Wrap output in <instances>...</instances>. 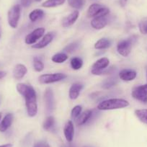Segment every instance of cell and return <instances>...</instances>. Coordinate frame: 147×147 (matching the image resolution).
I'll use <instances>...</instances> for the list:
<instances>
[{
	"mask_svg": "<svg viewBox=\"0 0 147 147\" xmlns=\"http://www.w3.org/2000/svg\"><path fill=\"white\" fill-rule=\"evenodd\" d=\"M92 28L95 30H102L107 25V20L106 17L94 18L90 22Z\"/></svg>",
	"mask_w": 147,
	"mask_h": 147,
	"instance_id": "cell-17",
	"label": "cell"
},
{
	"mask_svg": "<svg viewBox=\"0 0 147 147\" xmlns=\"http://www.w3.org/2000/svg\"><path fill=\"white\" fill-rule=\"evenodd\" d=\"M82 107L80 105H76L73 107L71 112V117L72 119H77L80 114L82 113Z\"/></svg>",
	"mask_w": 147,
	"mask_h": 147,
	"instance_id": "cell-32",
	"label": "cell"
},
{
	"mask_svg": "<svg viewBox=\"0 0 147 147\" xmlns=\"http://www.w3.org/2000/svg\"><path fill=\"white\" fill-rule=\"evenodd\" d=\"M32 2H33V0H20L21 5L23 7H28L30 6Z\"/></svg>",
	"mask_w": 147,
	"mask_h": 147,
	"instance_id": "cell-34",
	"label": "cell"
},
{
	"mask_svg": "<svg viewBox=\"0 0 147 147\" xmlns=\"http://www.w3.org/2000/svg\"><path fill=\"white\" fill-rule=\"evenodd\" d=\"M2 113H0V121H1V120H2Z\"/></svg>",
	"mask_w": 147,
	"mask_h": 147,
	"instance_id": "cell-39",
	"label": "cell"
},
{
	"mask_svg": "<svg viewBox=\"0 0 147 147\" xmlns=\"http://www.w3.org/2000/svg\"><path fill=\"white\" fill-rule=\"evenodd\" d=\"M0 147H12V144H4V145H1Z\"/></svg>",
	"mask_w": 147,
	"mask_h": 147,
	"instance_id": "cell-38",
	"label": "cell"
},
{
	"mask_svg": "<svg viewBox=\"0 0 147 147\" xmlns=\"http://www.w3.org/2000/svg\"><path fill=\"white\" fill-rule=\"evenodd\" d=\"M71 67L74 70H79L81 69L83 66V61L80 57H74L72 58L70 61Z\"/></svg>",
	"mask_w": 147,
	"mask_h": 147,
	"instance_id": "cell-28",
	"label": "cell"
},
{
	"mask_svg": "<svg viewBox=\"0 0 147 147\" xmlns=\"http://www.w3.org/2000/svg\"><path fill=\"white\" fill-rule=\"evenodd\" d=\"M84 147H90V146H84Z\"/></svg>",
	"mask_w": 147,
	"mask_h": 147,
	"instance_id": "cell-43",
	"label": "cell"
},
{
	"mask_svg": "<svg viewBox=\"0 0 147 147\" xmlns=\"http://www.w3.org/2000/svg\"><path fill=\"white\" fill-rule=\"evenodd\" d=\"M44 101L46 106V112L51 114L55 109L54 94L51 88H47L44 92Z\"/></svg>",
	"mask_w": 147,
	"mask_h": 147,
	"instance_id": "cell-7",
	"label": "cell"
},
{
	"mask_svg": "<svg viewBox=\"0 0 147 147\" xmlns=\"http://www.w3.org/2000/svg\"><path fill=\"white\" fill-rule=\"evenodd\" d=\"M63 134L68 142H71L74 136V125L71 121H69L64 125Z\"/></svg>",
	"mask_w": 147,
	"mask_h": 147,
	"instance_id": "cell-13",
	"label": "cell"
},
{
	"mask_svg": "<svg viewBox=\"0 0 147 147\" xmlns=\"http://www.w3.org/2000/svg\"><path fill=\"white\" fill-rule=\"evenodd\" d=\"M79 46H80L79 42H73V43H70V44H69L68 46H66V47L64 48V49H63V51H64L65 52H66V53H73V52L76 51L77 50V49L79 48Z\"/></svg>",
	"mask_w": 147,
	"mask_h": 147,
	"instance_id": "cell-31",
	"label": "cell"
},
{
	"mask_svg": "<svg viewBox=\"0 0 147 147\" xmlns=\"http://www.w3.org/2000/svg\"><path fill=\"white\" fill-rule=\"evenodd\" d=\"M110 13V9L100 4H92L90 5L87 10V15L88 18H98L106 17Z\"/></svg>",
	"mask_w": 147,
	"mask_h": 147,
	"instance_id": "cell-5",
	"label": "cell"
},
{
	"mask_svg": "<svg viewBox=\"0 0 147 147\" xmlns=\"http://www.w3.org/2000/svg\"><path fill=\"white\" fill-rule=\"evenodd\" d=\"M35 1H36V2H40L41 0H35Z\"/></svg>",
	"mask_w": 147,
	"mask_h": 147,
	"instance_id": "cell-41",
	"label": "cell"
},
{
	"mask_svg": "<svg viewBox=\"0 0 147 147\" xmlns=\"http://www.w3.org/2000/svg\"><path fill=\"white\" fill-rule=\"evenodd\" d=\"M109 64H110V60L107 58L103 57L98 59L92 66V74L94 75H97L99 72L107 69Z\"/></svg>",
	"mask_w": 147,
	"mask_h": 147,
	"instance_id": "cell-9",
	"label": "cell"
},
{
	"mask_svg": "<svg viewBox=\"0 0 147 147\" xmlns=\"http://www.w3.org/2000/svg\"><path fill=\"white\" fill-rule=\"evenodd\" d=\"M25 100L27 113L28 116L33 118L38 113V103H37L36 92L33 87H31L28 93L24 97Z\"/></svg>",
	"mask_w": 147,
	"mask_h": 147,
	"instance_id": "cell-2",
	"label": "cell"
},
{
	"mask_svg": "<svg viewBox=\"0 0 147 147\" xmlns=\"http://www.w3.org/2000/svg\"><path fill=\"white\" fill-rule=\"evenodd\" d=\"M131 94H132V97L136 100L144 103L147 102V94L140 88L139 86L133 89Z\"/></svg>",
	"mask_w": 147,
	"mask_h": 147,
	"instance_id": "cell-19",
	"label": "cell"
},
{
	"mask_svg": "<svg viewBox=\"0 0 147 147\" xmlns=\"http://www.w3.org/2000/svg\"><path fill=\"white\" fill-rule=\"evenodd\" d=\"M93 110H87L86 111H84V113L80 114V116L77 118L76 120V123L78 125H84V124L87 123V122L90 121L92 118L93 115Z\"/></svg>",
	"mask_w": 147,
	"mask_h": 147,
	"instance_id": "cell-16",
	"label": "cell"
},
{
	"mask_svg": "<svg viewBox=\"0 0 147 147\" xmlns=\"http://www.w3.org/2000/svg\"><path fill=\"white\" fill-rule=\"evenodd\" d=\"M137 77L136 71L132 69H123L119 73V78L123 81L130 82L135 80Z\"/></svg>",
	"mask_w": 147,
	"mask_h": 147,
	"instance_id": "cell-14",
	"label": "cell"
},
{
	"mask_svg": "<svg viewBox=\"0 0 147 147\" xmlns=\"http://www.w3.org/2000/svg\"><path fill=\"white\" fill-rule=\"evenodd\" d=\"M66 0H46L42 4V7L45 8H52L63 5Z\"/></svg>",
	"mask_w": 147,
	"mask_h": 147,
	"instance_id": "cell-22",
	"label": "cell"
},
{
	"mask_svg": "<svg viewBox=\"0 0 147 147\" xmlns=\"http://www.w3.org/2000/svg\"><path fill=\"white\" fill-rule=\"evenodd\" d=\"M111 46V41L109 39L102 38L97 40L94 44V49L97 50H103V49H108Z\"/></svg>",
	"mask_w": 147,
	"mask_h": 147,
	"instance_id": "cell-20",
	"label": "cell"
},
{
	"mask_svg": "<svg viewBox=\"0 0 147 147\" xmlns=\"http://www.w3.org/2000/svg\"><path fill=\"white\" fill-rule=\"evenodd\" d=\"M68 3L71 7L80 9L84 6V0H68Z\"/></svg>",
	"mask_w": 147,
	"mask_h": 147,
	"instance_id": "cell-30",
	"label": "cell"
},
{
	"mask_svg": "<svg viewBox=\"0 0 147 147\" xmlns=\"http://www.w3.org/2000/svg\"><path fill=\"white\" fill-rule=\"evenodd\" d=\"M53 38H54V35H53L52 32H49V33L46 34V35L43 37V38H42L38 43H35L34 45H32V48L35 49H44L45 47H46L48 45H49L52 41H53Z\"/></svg>",
	"mask_w": 147,
	"mask_h": 147,
	"instance_id": "cell-10",
	"label": "cell"
},
{
	"mask_svg": "<svg viewBox=\"0 0 147 147\" xmlns=\"http://www.w3.org/2000/svg\"><path fill=\"white\" fill-rule=\"evenodd\" d=\"M0 38H1V32H0Z\"/></svg>",
	"mask_w": 147,
	"mask_h": 147,
	"instance_id": "cell-42",
	"label": "cell"
},
{
	"mask_svg": "<svg viewBox=\"0 0 147 147\" xmlns=\"http://www.w3.org/2000/svg\"><path fill=\"white\" fill-rule=\"evenodd\" d=\"M129 106L127 100L121 98H112L102 101L97 105L99 110H112L125 108Z\"/></svg>",
	"mask_w": 147,
	"mask_h": 147,
	"instance_id": "cell-1",
	"label": "cell"
},
{
	"mask_svg": "<svg viewBox=\"0 0 147 147\" xmlns=\"http://www.w3.org/2000/svg\"><path fill=\"white\" fill-rule=\"evenodd\" d=\"M69 56L67 54L64 53H58L56 54L53 55L51 58L52 61L56 63H64L68 59Z\"/></svg>",
	"mask_w": 147,
	"mask_h": 147,
	"instance_id": "cell-24",
	"label": "cell"
},
{
	"mask_svg": "<svg viewBox=\"0 0 147 147\" xmlns=\"http://www.w3.org/2000/svg\"><path fill=\"white\" fill-rule=\"evenodd\" d=\"M46 143L44 141H39L34 144L33 147H45L46 146Z\"/></svg>",
	"mask_w": 147,
	"mask_h": 147,
	"instance_id": "cell-35",
	"label": "cell"
},
{
	"mask_svg": "<svg viewBox=\"0 0 147 147\" xmlns=\"http://www.w3.org/2000/svg\"><path fill=\"white\" fill-rule=\"evenodd\" d=\"M43 16H44V12L40 9H36L29 14V19L31 22H35L37 20L41 19Z\"/></svg>",
	"mask_w": 147,
	"mask_h": 147,
	"instance_id": "cell-21",
	"label": "cell"
},
{
	"mask_svg": "<svg viewBox=\"0 0 147 147\" xmlns=\"http://www.w3.org/2000/svg\"><path fill=\"white\" fill-rule=\"evenodd\" d=\"M45 147H50V146H49V144H46V146H45Z\"/></svg>",
	"mask_w": 147,
	"mask_h": 147,
	"instance_id": "cell-40",
	"label": "cell"
},
{
	"mask_svg": "<svg viewBox=\"0 0 147 147\" xmlns=\"http://www.w3.org/2000/svg\"><path fill=\"white\" fill-rule=\"evenodd\" d=\"M45 28H38L34 30L33 31L26 35L25 42L28 45H32L36 43V42L43 36L45 33Z\"/></svg>",
	"mask_w": 147,
	"mask_h": 147,
	"instance_id": "cell-8",
	"label": "cell"
},
{
	"mask_svg": "<svg viewBox=\"0 0 147 147\" xmlns=\"http://www.w3.org/2000/svg\"><path fill=\"white\" fill-rule=\"evenodd\" d=\"M84 88V85L81 83H74L71 87L69 88V97L71 100H74L76 99H77L80 96V92L82 90V89Z\"/></svg>",
	"mask_w": 147,
	"mask_h": 147,
	"instance_id": "cell-12",
	"label": "cell"
},
{
	"mask_svg": "<svg viewBox=\"0 0 147 147\" xmlns=\"http://www.w3.org/2000/svg\"><path fill=\"white\" fill-rule=\"evenodd\" d=\"M63 147H65V146H63Z\"/></svg>",
	"mask_w": 147,
	"mask_h": 147,
	"instance_id": "cell-44",
	"label": "cell"
},
{
	"mask_svg": "<svg viewBox=\"0 0 147 147\" xmlns=\"http://www.w3.org/2000/svg\"><path fill=\"white\" fill-rule=\"evenodd\" d=\"M67 77L66 74L63 73H54V74H45L39 77L38 81L41 84H52V83L60 82L65 80Z\"/></svg>",
	"mask_w": 147,
	"mask_h": 147,
	"instance_id": "cell-6",
	"label": "cell"
},
{
	"mask_svg": "<svg viewBox=\"0 0 147 147\" xmlns=\"http://www.w3.org/2000/svg\"><path fill=\"white\" fill-rule=\"evenodd\" d=\"M118 83V80L116 77H110V78L107 79L105 80L102 84V87L105 90H108V89L111 88V87H114Z\"/></svg>",
	"mask_w": 147,
	"mask_h": 147,
	"instance_id": "cell-23",
	"label": "cell"
},
{
	"mask_svg": "<svg viewBox=\"0 0 147 147\" xmlns=\"http://www.w3.org/2000/svg\"><path fill=\"white\" fill-rule=\"evenodd\" d=\"M28 69L22 63H18L13 69V77L16 80H20L26 75Z\"/></svg>",
	"mask_w": 147,
	"mask_h": 147,
	"instance_id": "cell-15",
	"label": "cell"
},
{
	"mask_svg": "<svg viewBox=\"0 0 147 147\" xmlns=\"http://www.w3.org/2000/svg\"><path fill=\"white\" fill-rule=\"evenodd\" d=\"M127 2H128V0H120V5H121L122 7H124L126 5Z\"/></svg>",
	"mask_w": 147,
	"mask_h": 147,
	"instance_id": "cell-36",
	"label": "cell"
},
{
	"mask_svg": "<svg viewBox=\"0 0 147 147\" xmlns=\"http://www.w3.org/2000/svg\"><path fill=\"white\" fill-rule=\"evenodd\" d=\"M44 63H43L40 59L38 58H34L33 59V68L35 71L37 72H41L44 69Z\"/></svg>",
	"mask_w": 147,
	"mask_h": 147,
	"instance_id": "cell-29",
	"label": "cell"
},
{
	"mask_svg": "<svg viewBox=\"0 0 147 147\" xmlns=\"http://www.w3.org/2000/svg\"><path fill=\"white\" fill-rule=\"evenodd\" d=\"M136 40V36H132L125 40H122L118 42L117 45V51L118 53L124 57H127L131 53L133 45Z\"/></svg>",
	"mask_w": 147,
	"mask_h": 147,
	"instance_id": "cell-3",
	"label": "cell"
},
{
	"mask_svg": "<svg viewBox=\"0 0 147 147\" xmlns=\"http://www.w3.org/2000/svg\"><path fill=\"white\" fill-rule=\"evenodd\" d=\"M55 122H56L55 121V118L53 116H51V115L48 116L44 121V122H43V129L46 130V131H50V130H51L53 128V126H54Z\"/></svg>",
	"mask_w": 147,
	"mask_h": 147,
	"instance_id": "cell-27",
	"label": "cell"
},
{
	"mask_svg": "<svg viewBox=\"0 0 147 147\" xmlns=\"http://www.w3.org/2000/svg\"><path fill=\"white\" fill-rule=\"evenodd\" d=\"M7 75V72L4 71H0V80L1 79H3L4 77H6Z\"/></svg>",
	"mask_w": 147,
	"mask_h": 147,
	"instance_id": "cell-37",
	"label": "cell"
},
{
	"mask_svg": "<svg viewBox=\"0 0 147 147\" xmlns=\"http://www.w3.org/2000/svg\"><path fill=\"white\" fill-rule=\"evenodd\" d=\"M14 116L12 113H7L0 123V132H5L9 129L13 122Z\"/></svg>",
	"mask_w": 147,
	"mask_h": 147,
	"instance_id": "cell-18",
	"label": "cell"
},
{
	"mask_svg": "<svg viewBox=\"0 0 147 147\" xmlns=\"http://www.w3.org/2000/svg\"><path fill=\"white\" fill-rule=\"evenodd\" d=\"M138 28L141 33L144 35H147V18H144L140 21L138 24Z\"/></svg>",
	"mask_w": 147,
	"mask_h": 147,
	"instance_id": "cell-33",
	"label": "cell"
},
{
	"mask_svg": "<svg viewBox=\"0 0 147 147\" xmlns=\"http://www.w3.org/2000/svg\"><path fill=\"white\" fill-rule=\"evenodd\" d=\"M21 7L20 5H15L9 9L7 14L8 24L12 28H18L19 20L20 19Z\"/></svg>",
	"mask_w": 147,
	"mask_h": 147,
	"instance_id": "cell-4",
	"label": "cell"
},
{
	"mask_svg": "<svg viewBox=\"0 0 147 147\" xmlns=\"http://www.w3.org/2000/svg\"><path fill=\"white\" fill-rule=\"evenodd\" d=\"M135 115L140 121L147 124V109H139L135 110Z\"/></svg>",
	"mask_w": 147,
	"mask_h": 147,
	"instance_id": "cell-25",
	"label": "cell"
},
{
	"mask_svg": "<svg viewBox=\"0 0 147 147\" xmlns=\"http://www.w3.org/2000/svg\"><path fill=\"white\" fill-rule=\"evenodd\" d=\"M31 87H32V86L29 85V84H24V83H19V84H17L16 86V88L18 93H19L20 95H22L23 97H25V94L29 92V90H30Z\"/></svg>",
	"mask_w": 147,
	"mask_h": 147,
	"instance_id": "cell-26",
	"label": "cell"
},
{
	"mask_svg": "<svg viewBox=\"0 0 147 147\" xmlns=\"http://www.w3.org/2000/svg\"><path fill=\"white\" fill-rule=\"evenodd\" d=\"M79 16H80V12L78 10H74L66 18H63V20H62V26L63 28H68V27L73 25L77 20Z\"/></svg>",
	"mask_w": 147,
	"mask_h": 147,
	"instance_id": "cell-11",
	"label": "cell"
}]
</instances>
